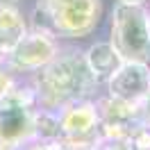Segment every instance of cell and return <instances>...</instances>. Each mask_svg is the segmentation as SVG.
I'll return each instance as SVG.
<instances>
[{"instance_id":"277c9868","label":"cell","mask_w":150,"mask_h":150,"mask_svg":"<svg viewBox=\"0 0 150 150\" xmlns=\"http://www.w3.org/2000/svg\"><path fill=\"white\" fill-rule=\"evenodd\" d=\"M34 84L16 82L0 98V146H18L34 139Z\"/></svg>"},{"instance_id":"7c38bea8","label":"cell","mask_w":150,"mask_h":150,"mask_svg":"<svg viewBox=\"0 0 150 150\" xmlns=\"http://www.w3.org/2000/svg\"><path fill=\"white\" fill-rule=\"evenodd\" d=\"M139 121L141 125H148L150 127V93L141 100V112H139Z\"/></svg>"},{"instance_id":"5b68a950","label":"cell","mask_w":150,"mask_h":150,"mask_svg":"<svg viewBox=\"0 0 150 150\" xmlns=\"http://www.w3.org/2000/svg\"><path fill=\"white\" fill-rule=\"evenodd\" d=\"M62 146H93L100 143V114L98 105L89 98L71 100L59 109Z\"/></svg>"},{"instance_id":"52a82bcc","label":"cell","mask_w":150,"mask_h":150,"mask_svg":"<svg viewBox=\"0 0 150 150\" xmlns=\"http://www.w3.org/2000/svg\"><path fill=\"white\" fill-rule=\"evenodd\" d=\"M109 96L141 103L150 93V64L146 62H123L121 68L107 82Z\"/></svg>"},{"instance_id":"30bf717a","label":"cell","mask_w":150,"mask_h":150,"mask_svg":"<svg viewBox=\"0 0 150 150\" xmlns=\"http://www.w3.org/2000/svg\"><path fill=\"white\" fill-rule=\"evenodd\" d=\"M96 105H98L100 121H127V123L139 121L141 103L125 100V98H116V96H107L105 100H100V103H96Z\"/></svg>"},{"instance_id":"8992f818","label":"cell","mask_w":150,"mask_h":150,"mask_svg":"<svg viewBox=\"0 0 150 150\" xmlns=\"http://www.w3.org/2000/svg\"><path fill=\"white\" fill-rule=\"evenodd\" d=\"M57 50L59 46L52 32L30 28L23 34V39L5 55V62L14 73H37L57 55Z\"/></svg>"},{"instance_id":"7a4b0ae2","label":"cell","mask_w":150,"mask_h":150,"mask_svg":"<svg viewBox=\"0 0 150 150\" xmlns=\"http://www.w3.org/2000/svg\"><path fill=\"white\" fill-rule=\"evenodd\" d=\"M100 14V0H37L32 28L52 32L55 37L77 39L98 28Z\"/></svg>"},{"instance_id":"9a60e30c","label":"cell","mask_w":150,"mask_h":150,"mask_svg":"<svg viewBox=\"0 0 150 150\" xmlns=\"http://www.w3.org/2000/svg\"><path fill=\"white\" fill-rule=\"evenodd\" d=\"M148 21H150V11H148Z\"/></svg>"},{"instance_id":"3957f363","label":"cell","mask_w":150,"mask_h":150,"mask_svg":"<svg viewBox=\"0 0 150 150\" xmlns=\"http://www.w3.org/2000/svg\"><path fill=\"white\" fill-rule=\"evenodd\" d=\"M112 46L118 50L123 62L150 64V21L148 9L137 2H121L112 11Z\"/></svg>"},{"instance_id":"9c48e42d","label":"cell","mask_w":150,"mask_h":150,"mask_svg":"<svg viewBox=\"0 0 150 150\" xmlns=\"http://www.w3.org/2000/svg\"><path fill=\"white\" fill-rule=\"evenodd\" d=\"M28 21L21 14L18 5H0V50L7 55L28 32Z\"/></svg>"},{"instance_id":"4fadbf2b","label":"cell","mask_w":150,"mask_h":150,"mask_svg":"<svg viewBox=\"0 0 150 150\" xmlns=\"http://www.w3.org/2000/svg\"><path fill=\"white\" fill-rule=\"evenodd\" d=\"M0 5H18V0H0Z\"/></svg>"},{"instance_id":"6da1fadb","label":"cell","mask_w":150,"mask_h":150,"mask_svg":"<svg viewBox=\"0 0 150 150\" xmlns=\"http://www.w3.org/2000/svg\"><path fill=\"white\" fill-rule=\"evenodd\" d=\"M37 107L59 112L71 100H82L96 93V82L84 52L80 50H57V55L43 68H39L34 80Z\"/></svg>"},{"instance_id":"ba28073f","label":"cell","mask_w":150,"mask_h":150,"mask_svg":"<svg viewBox=\"0 0 150 150\" xmlns=\"http://www.w3.org/2000/svg\"><path fill=\"white\" fill-rule=\"evenodd\" d=\"M86 64L93 73L96 82L98 84H107L109 77H112L123 64V57L118 55V50L112 46V41H98L93 46H89V50L84 52Z\"/></svg>"},{"instance_id":"5bb4252c","label":"cell","mask_w":150,"mask_h":150,"mask_svg":"<svg viewBox=\"0 0 150 150\" xmlns=\"http://www.w3.org/2000/svg\"><path fill=\"white\" fill-rule=\"evenodd\" d=\"M121 2H137V5H143L146 0H121Z\"/></svg>"},{"instance_id":"8fae6325","label":"cell","mask_w":150,"mask_h":150,"mask_svg":"<svg viewBox=\"0 0 150 150\" xmlns=\"http://www.w3.org/2000/svg\"><path fill=\"white\" fill-rule=\"evenodd\" d=\"M14 84H16V73L9 68V64L2 59V62H0V98L7 93Z\"/></svg>"}]
</instances>
